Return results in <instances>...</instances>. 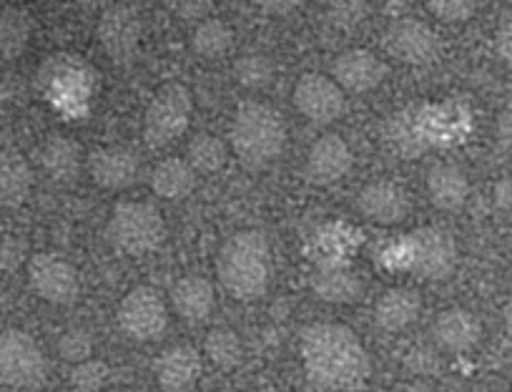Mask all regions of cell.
<instances>
[{"instance_id": "38", "label": "cell", "mask_w": 512, "mask_h": 392, "mask_svg": "<svg viewBox=\"0 0 512 392\" xmlns=\"http://www.w3.org/2000/svg\"><path fill=\"white\" fill-rule=\"evenodd\" d=\"M497 139H500L502 149L512 154V106L502 111L500 119H497Z\"/></svg>"}, {"instance_id": "20", "label": "cell", "mask_w": 512, "mask_h": 392, "mask_svg": "<svg viewBox=\"0 0 512 392\" xmlns=\"http://www.w3.org/2000/svg\"><path fill=\"white\" fill-rule=\"evenodd\" d=\"M422 294L410 287H395L379 297L374 307V322L384 332H402L420 317Z\"/></svg>"}, {"instance_id": "10", "label": "cell", "mask_w": 512, "mask_h": 392, "mask_svg": "<svg viewBox=\"0 0 512 392\" xmlns=\"http://www.w3.org/2000/svg\"><path fill=\"white\" fill-rule=\"evenodd\" d=\"M294 109L317 126L334 124L347 111V93L324 73H304L292 93Z\"/></svg>"}, {"instance_id": "11", "label": "cell", "mask_w": 512, "mask_h": 392, "mask_svg": "<svg viewBox=\"0 0 512 392\" xmlns=\"http://www.w3.org/2000/svg\"><path fill=\"white\" fill-rule=\"evenodd\" d=\"M384 46H387V51L392 56L400 58V61L420 66V63H430L437 56V51H440V38L432 31L430 23L415 16H405L397 18L387 28Z\"/></svg>"}, {"instance_id": "24", "label": "cell", "mask_w": 512, "mask_h": 392, "mask_svg": "<svg viewBox=\"0 0 512 392\" xmlns=\"http://www.w3.org/2000/svg\"><path fill=\"white\" fill-rule=\"evenodd\" d=\"M41 166L56 181H66L68 184V181L78 179L83 166L81 144L63 134L48 136L41 146Z\"/></svg>"}, {"instance_id": "25", "label": "cell", "mask_w": 512, "mask_h": 392, "mask_svg": "<svg viewBox=\"0 0 512 392\" xmlns=\"http://www.w3.org/2000/svg\"><path fill=\"white\" fill-rule=\"evenodd\" d=\"M33 36V18L23 6L0 8V63H11L26 53Z\"/></svg>"}, {"instance_id": "35", "label": "cell", "mask_w": 512, "mask_h": 392, "mask_svg": "<svg viewBox=\"0 0 512 392\" xmlns=\"http://www.w3.org/2000/svg\"><path fill=\"white\" fill-rule=\"evenodd\" d=\"M495 46H497V56H500L502 63L512 71V16L507 18V21H502V26L497 28Z\"/></svg>"}, {"instance_id": "36", "label": "cell", "mask_w": 512, "mask_h": 392, "mask_svg": "<svg viewBox=\"0 0 512 392\" xmlns=\"http://www.w3.org/2000/svg\"><path fill=\"white\" fill-rule=\"evenodd\" d=\"M492 199H495V207L500 212L512 214V176H502L495 184V191H492Z\"/></svg>"}, {"instance_id": "4", "label": "cell", "mask_w": 512, "mask_h": 392, "mask_svg": "<svg viewBox=\"0 0 512 392\" xmlns=\"http://www.w3.org/2000/svg\"><path fill=\"white\" fill-rule=\"evenodd\" d=\"M106 237L113 249L131 257L156 252L166 239L164 214L151 202H136V199L118 202L108 217Z\"/></svg>"}, {"instance_id": "37", "label": "cell", "mask_w": 512, "mask_h": 392, "mask_svg": "<svg viewBox=\"0 0 512 392\" xmlns=\"http://www.w3.org/2000/svg\"><path fill=\"white\" fill-rule=\"evenodd\" d=\"M176 13H179L181 18H186L189 23H201L204 18L211 16V6L209 3H184V6L176 8Z\"/></svg>"}, {"instance_id": "7", "label": "cell", "mask_w": 512, "mask_h": 392, "mask_svg": "<svg viewBox=\"0 0 512 392\" xmlns=\"http://www.w3.org/2000/svg\"><path fill=\"white\" fill-rule=\"evenodd\" d=\"M116 320L123 335H128L131 340H159L166 327H169V307H166L164 294L159 289L149 287V284L134 287L131 292L123 294V300L118 302Z\"/></svg>"}, {"instance_id": "12", "label": "cell", "mask_w": 512, "mask_h": 392, "mask_svg": "<svg viewBox=\"0 0 512 392\" xmlns=\"http://www.w3.org/2000/svg\"><path fill=\"white\" fill-rule=\"evenodd\" d=\"M354 207L379 227H395L410 217V196L395 181H372L359 191Z\"/></svg>"}, {"instance_id": "33", "label": "cell", "mask_w": 512, "mask_h": 392, "mask_svg": "<svg viewBox=\"0 0 512 392\" xmlns=\"http://www.w3.org/2000/svg\"><path fill=\"white\" fill-rule=\"evenodd\" d=\"M475 3H465V0H437V3H427V13L435 16L440 23L447 26H460V23L470 21L475 16Z\"/></svg>"}, {"instance_id": "21", "label": "cell", "mask_w": 512, "mask_h": 392, "mask_svg": "<svg viewBox=\"0 0 512 392\" xmlns=\"http://www.w3.org/2000/svg\"><path fill=\"white\" fill-rule=\"evenodd\" d=\"M214 284L201 274H186L171 289V307L184 322H204L214 310Z\"/></svg>"}, {"instance_id": "30", "label": "cell", "mask_w": 512, "mask_h": 392, "mask_svg": "<svg viewBox=\"0 0 512 392\" xmlns=\"http://www.w3.org/2000/svg\"><path fill=\"white\" fill-rule=\"evenodd\" d=\"M274 76H277V68L267 53H244L234 63L236 83L249 91H262L274 81Z\"/></svg>"}, {"instance_id": "3", "label": "cell", "mask_w": 512, "mask_h": 392, "mask_svg": "<svg viewBox=\"0 0 512 392\" xmlns=\"http://www.w3.org/2000/svg\"><path fill=\"white\" fill-rule=\"evenodd\" d=\"M229 144L241 166L249 171L269 169L287 146L284 116L264 101H246L234 116Z\"/></svg>"}, {"instance_id": "8", "label": "cell", "mask_w": 512, "mask_h": 392, "mask_svg": "<svg viewBox=\"0 0 512 392\" xmlns=\"http://www.w3.org/2000/svg\"><path fill=\"white\" fill-rule=\"evenodd\" d=\"M96 36L106 56L116 63H128L139 53L144 36V18L141 11L128 3H113L101 11Z\"/></svg>"}, {"instance_id": "29", "label": "cell", "mask_w": 512, "mask_h": 392, "mask_svg": "<svg viewBox=\"0 0 512 392\" xmlns=\"http://www.w3.org/2000/svg\"><path fill=\"white\" fill-rule=\"evenodd\" d=\"M204 352L219 370H234L244 360V345H241L239 335L229 327H216L206 335Z\"/></svg>"}, {"instance_id": "17", "label": "cell", "mask_w": 512, "mask_h": 392, "mask_svg": "<svg viewBox=\"0 0 512 392\" xmlns=\"http://www.w3.org/2000/svg\"><path fill=\"white\" fill-rule=\"evenodd\" d=\"M201 370H204V362H201L199 350L186 342L164 350L154 362L156 382L164 392H189L199 382Z\"/></svg>"}, {"instance_id": "28", "label": "cell", "mask_w": 512, "mask_h": 392, "mask_svg": "<svg viewBox=\"0 0 512 392\" xmlns=\"http://www.w3.org/2000/svg\"><path fill=\"white\" fill-rule=\"evenodd\" d=\"M226 144L214 134H199L186 146V161L196 174H216L226 164Z\"/></svg>"}, {"instance_id": "1", "label": "cell", "mask_w": 512, "mask_h": 392, "mask_svg": "<svg viewBox=\"0 0 512 392\" xmlns=\"http://www.w3.org/2000/svg\"><path fill=\"white\" fill-rule=\"evenodd\" d=\"M302 362L319 390H354L369 377V355L357 332L342 322H314L302 332Z\"/></svg>"}, {"instance_id": "5", "label": "cell", "mask_w": 512, "mask_h": 392, "mask_svg": "<svg viewBox=\"0 0 512 392\" xmlns=\"http://www.w3.org/2000/svg\"><path fill=\"white\" fill-rule=\"evenodd\" d=\"M194 98L189 88L171 81L154 93L144 114V141L151 149H164L181 139L191 121Z\"/></svg>"}, {"instance_id": "9", "label": "cell", "mask_w": 512, "mask_h": 392, "mask_svg": "<svg viewBox=\"0 0 512 392\" xmlns=\"http://www.w3.org/2000/svg\"><path fill=\"white\" fill-rule=\"evenodd\" d=\"M28 282L48 305H71L81 294L76 267L53 252H38L28 259Z\"/></svg>"}, {"instance_id": "18", "label": "cell", "mask_w": 512, "mask_h": 392, "mask_svg": "<svg viewBox=\"0 0 512 392\" xmlns=\"http://www.w3.org/2000/svg\"><path fill=\"white\" fill-rule=\"evenodd\" d=\"M432 337H435L440 350L462 355V352H470L480 342L482 325L472 312L462 310V307H452V310L437 315L435 325H432Z\"/></svg>"}, {"instance_id": "16", "label": "cell", "mask_w": 512, "mask_h": 392, "mask_svg": "<svg viewBox=\"0 0 512 392\" xmlns=\"http://www.w3.org/2000/svg\"><path fill=\"white\" fill-rule=\"evenodd\" d=\"M415 269L425 279H447L457 267V244L445 229L422 227L415 232Z\"/></svg>"}, {"instance_id": "15", "label": "cell", "mask_w": 512, "mask_h": 392, "mask_svg": "<svg viewBox=\"0 0 512 392\" xmlns=\"http://www.w3.org/2000/svg\"><path fill=\"white\" fill-rule=\"evenodd\" d=\"M332 78L344 93H367L387 78V66L367 48H349L332 61Z\"/></svg>"}, {"instance_id": "6", "label": "cell", "mask_w": 512, "mask_h": 392, "mask_svg": "<svg viewBox=\"0 0 512 392\" xmlns=\"http://www.w3.org/2000/svg\"><path fill=\"white\" fill-rule=\"evenodd\" d=\"M46 372V355L28 332H0V385L11 390H33L46 380Z\"/></svg>"}, {"instance_id": "19", "label": "cell", "mask_w": 512, "mask_h": 392, "mask_svg": "<svg viewBox=\"0 0 512 392\" xmlns=\"http://www.w3.org/2000/svg\"><path fill=\"white\" fill-rule=\"evenodd\" d=\"M427 194L440 212H460L470 196V181L460 166L440 161L427 171Z\"/></svg>"}, {"instance_id": "2", "label": "cell", "mask_w": 512, "mask_h": 392, "mask_svg": "<svg viewBox=\"0 0 512 392\" xmlns=\"http://www.w3.org/2000/svg\"><path fill=\"white\" fill-rule=\"evenodd\" d=\"M269 242L259 229L236 232L221 244L216 257L219 284L234 300L251 302L267 292L269 284Z\"/></svg>"}, {"instance_id": "41", "label": "cell", "mask_w": 512, "mask_h": 392, "mask_svg": "<svg viewBox=\"0 0 512 392\" xmlns=\"http://www.w3.org/2000/svg\"><path fill=\"white\" fill-rule=\"evenodd\" d=\"M224 392H239V390H224Z\"/></svg>"}, {"instance_id": "22", "label": "cell", "mask_w": 512, "mask_h": 392, "mask_svg": "<svg viewBox=\"0 0 512 392\" xmlns=\"http://www.w3.org/2000/svg\"><path fill=\"white\" fill-rule=\"evenodd\" d=\"M33 191V169L21 151H0V207L18 209Z\"/></svg>"}, {"instance_id": "26", "label": "cell", "mask_w": 512, "mask_h": 392, "mask_svg": "<svg viewBox=\"0 0 512 392\" xmlns=\"http://www.w3.org/2000/svg\"><path fill=\"white\" fill-rule=\"evenodd\" d=\"M312 289L319 300L349 305L362 294V279L342 267H322L312 274Z\"/></svg>"}, {"instance_id": "39", "label": "cell", "mask_w": 512, "mask_h": 392, "mask_svg": "<svg viewBox=\"0 0 512 392\" xmlns=\"http://www.w3.org/2000/svg\"><path fill=\"white\" fill-rule=\"evenodd\" d=\"M502 320H505L507 332H510V335H512V294H510V297H507V302H505V310H502Z\"/></svg>"}, {"instance_id": "23", "label": "cell", "mask_w": 512, "mask_h": 392, "mask_svg": "<svg viewBox=\"0 0 512 392\" xmlns=\"http://www.w3.org/2000/svg\"><path fill=\"white\" fill-rule=\"evenodd\" d=\"M151 191L166 202H179L194 191L196 171L191 169L189 161L179 156H166L151 169Z\"/></svg>"}, {"instance_id": "31", "label": "cell", "mask_w": 512, "mask_h": 392, "mask_svg": "<svg viewBox=\"0 0 512 392\" xmlns=\"http://www.w3.org/2000/svg\"><path fill=\"white\" fill-rule=\"evenodd\" d=\"M58 352L66 362L73 365H81V362L91 360L93 355V337L91 332L81 330V327H73V330L63 332L61 340H58Z\"/></svg>"}, {"instance_id": "32", "label": "cell", "mask_w": 512, "mask_h": 392, "mask_svg": "<svg viewBox=\"0 0 512 392\" xmlns=\"http://www.w3.org/2000/svg\"><path fill=\"white\" fill-rule=\"evenodd\" d=\"M108 365L101 360H86L81 365L73 367L71 372V385L78 392H98L108 382Z\"/></svg>"}, {"instance_id": "27", "label": "cell", "mask_w": 512, "mask_h": 392, "mask_svg": "<svg viewBox=\"0 0 512 392\" xmlns=\"http://www.w3.org/2000/svg\"><path fill=\"white\" fill-rule=\"evenodd\" d=\"M231 43H234V31H231L229 23L216 16L204 18L191 31V48L201 58L224 56L231 48Z\"/></svg>"}, {"instance_id": "40", "label": "cell", "mask_w": 512, "mask_h": 392, "mask_svg": "<svg viewBox=\"0 0 512 392\" xmlns=\"http://www.w3.org/2000/svg\"><path fill=\"white\" fill-rule=\"evenodd\" d=\"M128 392H151V390H128Z\"/></svg>"}, {"instance_id": "13", "label": "cell", "mask_w": 512, "mask_h": 392, "mask_svg": "<svg viewBox=\"0 0 512 392\" xmlns=\"http://www.w3.org/2000/svg\"><path fill=\"white\" fill-rule=\"evenodd\" d=\"M86 166L96 186L106 191H121L134 186L141 171L139 156L126 146H98L88 154Z\"/></svg>"}, {"instance_id": "14", "label": "cell", "mask_w": 512, "mask_h": 392, "mask_svg": "<svg viewBox=\"0 0 512 392\" xmlns=\"http://www.w3.org/2000/svg\"><path fill=\"white\" fill-rule=\"evenodd\" d=\"M354 164L352 149L339 134H324L309 146L307 161H304V176L309 184L329 186L342 179Z\"/></svg>"}, {"instance_id": "34", "label": "cell", "mask_w": 512, "mask_h": 392, "mask_svg": "<svg viewBox=\"0 0 512 392\" xmlns=\"http://www.w3.org/2000/svg\"><path fill=\"white\" fill-rule=\"evenodd\" d=\"M364 13H367V8L354 6V3H344V6L329 8V18H332L337 26H354V23L362 21Z\"/></svg>"}]
</instances>
